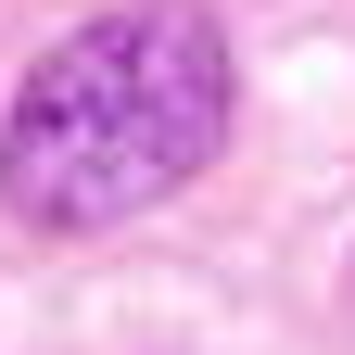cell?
Returning a JSON list of instances; mask_svg holds the SVG:
<instances>
[{"instance_id": "cell-1", "label": "cell", "mask_w": 355, "mask_h": 355, "mask_svg": "<svg viewBox=\"0 0 355 355\" xmlns=\"http://www.w3.org/2000/svg\"><path fill=\"white\" fill-rule=\"evenodd\" d=\"M229 140V38L203 0H127L51 38L0 102V203L51 241L178 203Z\"/></svg>"}]
</instances>
